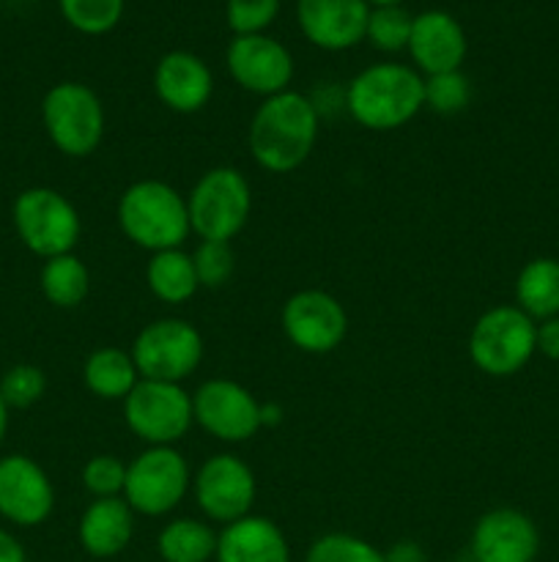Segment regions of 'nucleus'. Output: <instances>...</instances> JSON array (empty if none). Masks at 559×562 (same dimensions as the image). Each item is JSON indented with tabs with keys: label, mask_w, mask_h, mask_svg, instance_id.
I'll use <instances>...</instances> for the list:
<instances>
[{
	"label": "nucleus",
	"mask_w": 559,
	"mask_h": 562,
	"mask_svg": "<svg viewBox=\"0 0 559 562\" xmlns=\"http://www.w3.org/2000/svg\"><path fill=\"white\" fill-rule=\"evenodd\" d=\"M321 132V113L312 97L283 91L258 104L247 130V146L258 168L269 173H294L310 159Z\"/></svg>",
	"instance_id": "obj_1"
},
{
	"label": "nucleus",
	"mask_w": 559,
	"mask_h": 562,
	"mask_svg": "<svg viewBox=\"0 0 559 562\" xmlns=\"http://www.w3.org/2000/svg\"><path fill=\"white\" fill-rule=\"evenodd\" d=\"M343 108L370 132L400 130L425 110V77L395 60L365 66L345 86Z\"/></svg>",
	"instance_id": "obj_2"
},
{
	"label": "nucleus",
	"mask_w": 559,
	"mask_h": 562,
	"mask_svg": "<svg viewBox=\"0 0 559 562\" xmlns=\"http://www.w3.org/2000/svg\"><path fill=\"white\" fill-rule=\"evenodd\" d=\"M115 220L121 234L148 252L184 247L192 234L186 195L162 179H140L126 187L115 206Z\"/></svg>",
	"instance_id": "obj_3"
},
{
	"label": "nucleus",
	"mask_w": 559,
	"mask_h": 562,
	"mask_svg": "<svg viewBox=\"0 0 559 562\" xmlns=\"http://www.w3.org/2000/svg\"><path fill=\"white\" fill-rule=\"evenodd\" d=\"M192 234L201 241H233L252 214V187L230 165L208 168L186 192Z\"/></svg>",
	"instance_id": "obj_4"
},
{
	"label": "nucleus",
	"mask_w": 559,
	"mask_h": 562,
	"mask_svg": "<svg viewBox=\"0 0 559 562\" xmlns=\"http://www.w3.org/2000/svg\"><path fill=\"white\" fill-rule=\"evenodd\" d=\"M42 124L49 143L71 159H85L104 140V104L85 82L64 80L42 99Z\"/></svg>",
	"instance_id": "obj_5"
},
{
	"label": "nucleus",
	"mask_w": 559,
	"mask_h": 562,
	"mask_svg": "<svg viewBox=\"0 0 559 562\" xmlns=\"http://www.w3.org/2000/svg\"><path fill=\"white\" fill-rule=\"evenodd\" d=\"M537 322L521 307L497 305L482 313L469 333V360L477 371L493 379L515 376L529 366L535 349Z\"/></svg>",
	"instance_id": "obj_6"
},
{
	"label": "nucleus",
	"mask_w": 559,
	"mask_h": 562,
	"mask_svg": "<svg viewBox=\"0 0 559 562\" xmlns=\"http://www.w3.org/2000/svg\"><path fill=\"white\" fill-rule=\"evenodd\" d=\"M16 236L38 258L75 252L82 236V217L75 203L53 187H27L11 206Z\"/></svg>",
	"instance_id": "obj_7"
},
{
	"label": "nucleus",
	"mask_w": 559,
	"mask_h": 562,
	"mask_svg": "<svg viewBox=\"0 0 559 562\" xmlns=\"http://www.w3.org/2000/svg\"><path fill=\"white\" fill-rule=\"evenodd\" d=\"M192 488V472L184 456L170 448H146L126 464L124 499L137 516L159 519L184 503Z\"/></svg>",
	"instance_id": "obj_8"
},
{
	"label": "nucleus",
	"mask_w": 559,
	"mask_h": 562,
	"mask_svg": "<svg viewBox=\"0 0 559 562\" xmlns=\"http://www.w3.org/2000/svg\"><path fill=\"white\" fill-rule=\"evenodd\" d=\"M124 420L148 448H170L181 442L195 423L192 395L184 384L140 379L124 398Z\"/></svg>",
	"instance_id": "obj_9"
},
{
	"label": "nucleus",
	"mask_w": 559,
	"mask_h": 562,
	"mask_svg": "<svg viewBox=\"0 0 559 562\" xmlns=\"http://www.w3.org/2000/svg\"><path fill=\"white\" fill-rule=\"evenodd\" d=\"M132 360L140 379L181 384L201 366L203 335L186 318H157L137 333L132 344Z\"/></svg>",
	"instance_id": "obj_10"
},
{
	"label": "nucleus",
	"mask_w": 559,
	"mask_h": 562,
	"mask_svg": "<svg viewBox=\"0 0 559 562\" xmlns=\"http://www.w3.org/2000/svg\"><path fill=\"white\" fill-rule=\"evenodd\" d=\"M197 508L214 525H233L252 514L258 497L255 472L233 453L208 456L192 477Z\"/></svg>",
	"instance_id": "obj_11"
},
{
	"label": "nucleus",
	"mask_w": 559,
	"mask_h": 562,
	"mask_svg": "<svg viewBox=\"0 0 559 562\" xmlns=\"http://www.w3.org/2000/svg\"><path fill=\"white\" fill-rule=\"evenodd\" d=\"M280 324L294 349L305 355H332L349 335L343 302L321 289H301L285 300Z\"/></svg>",
	"instance_id": "obj_12"
},
{
	"label": "nucleus",
	"mask_w": 559,
	"mask_h": 562,
	"mask_svg": "<svg viewBox=\"0 0 559 562\" xmlns=\"http://www.w3.org/2000/svg\"><path fill=\"white\" fill-rule=\"evenodd\" d=\"M195 423L228 445L250 442L261 431V401L233 379H208L192 393Z\"/></svg>",
	"instance_id": "obj_13"
},
{
	"label": "nucleus",
	"mask_w": 559,
	"mask_h": 562,
	"mask_svg": "<svg viewBox=\"0 0 559 562\" xmlns=\"http://www.w3.org/2000/svg\"><path fill=\"white\" fill-rule=\"evenodd\" d=\"M225 66H228L230 80L241 91L261 99L290 91V80H294V55L269 33L230 38L225 49Z\"/></svg>",
	"instance_id": "obj_14"
},
{
	"label": "nucleus",
	"mask_w": 559,
	"mask_h": 562,
	"mask_svg": "<svg viewBox=\"0 0 559 562\" xmlns=\"http://www.w3.org/2000/svg\"><path fill=\"white\" fill-rule=\"evenodd\" d=\"M55 488L33 459L11 453L0 459V516L14 527H38L53 516Z\"/></svg>",
	"instance_id": "obj_15"
},
{
	"label": "nucleus",
	"mask_w": 559,
	"mask_h": 562,
	"mask_svg": "<svg viewBox=\"0 0 559 562\" xmlns=\"http://www.w3.org/2000/svg\"><path fill=\"white\" fill-rule=\"evenodd\" d=\"M540 554V530L518 508H491L475 521L469 560L475 562H535Z\"/></svg>",
	"instance_id": "obj_16"
},
{
	"label": "nucleus",
	"mask_w": 559,
	"mask_h": 562,
	"mask_svg": "<svg viewBox=\"0 0 559 562\" xmlns=\"http://www.w3.org/2000/svg\"><path fill=\"white\" fill-rule=\"evenodd\" d=\"M370 5L365 0H296V22L307 42L327 53H343L365 42Z\"/></svg>",
	"instance_id": "obj_17"
},
{
	"label": "nucleus",
	"mask_w": 559,
	"mask_h": 562,
	"mask_svg": "<svg viewBox=\"0 0 559 562\" xmlns=\"http://www.w3.org/2000/svg\"><path fill=\"white\" fill-rule=\"evenodd\" d=\"M466 31L449 11L427 9L414 14L406 53L422 77L458 71L466 60Z\"/></svg>",
	"instance_id": "obj_18"
},
{
	"label": "nucleus",
	"mask_w": 559,
	"mask_h": 562,
	"mask_svg": "<svg viewBox=\"0 0 559 562\" xmlns=\"http://www.w3.org/2000/svg\"><path fill=\"white\" fill-rule=\"evenodd\" d=\"M153 91L173 113H201L214 97V75L201 55L190 49H170L153 69Z\"/></svg>",
	"instance_id": "obj_19"
},
{
	"label": "nucleus",
	"mask_w": 559,
	"mask_h": 562,
	"mask_svg": "<svg viewBox=\"0 0 559 562\" xmlns=\"http://www.w3.org/2000/svg\"><path fill=\"white\" fill-rule=\"evenodd\" d=\"M214 562H294V558L277 521L250 514L217 532Z\"/></svg>",
	"instance_id": "obj_20"
},
{
	"label": "nucleus",
	"mask_w": 559,
	"mask_h": 562,
	"mask_svg": "<svg viewBox=\"0 0 559 562\" xmlns=\"http://www.w3.org/2000/svg\"><path fill=\"white\" fill-rule=\"evenodd\" d=\"M135 510L124 497L93 499L80 516L77 541L93 560H113L126 552L135 538Z\"/></svg>",
	"instance_id": "obj_21"
},
{
	"label": "nucleus",
	"mask_w": 559,
	"mask_h": 562,
	"mask_svg": "<svg viewBox=\"0 0 559 562\" xmlns=\"http://www.w3.org/2000/svg\"><path fill=\"white\" fill-rule=\"evenodd\" d=\"M515 307L532 322L559 316V258H532L515 278Z\"/></svg>",
	"instance_id": "obj_22"
},
{
	"label": "nucleus",
	"mask_w": 559,
	"mask_h": 562,
	"mask_svg": "<svg viewBox=\"0 0 559 562\" xmlns=\"http://www.w3.org/2000/svg\"><path fill=\"white\" fill-rule=\"evenodd\" d=\"M146 283L151 294L159 302H168V305H184L201 291L195 261H192V252H186L184 247L151 252L146 267Z\"/></svg>",
	"instance_id": "obj_23"
},
{
	"label": "nucleus",
	"mask_w": 559,
	"mask_h": 562,
	"mask_svg": "<svg viewBox=\"0 0 559 562\" xmlns=\"http://www.w3.org/2000/svg\"><path fill=\"white\" fill-rule=\"evenodd\" d=\"M82 382L96 398L102 401H124L140 382L132 351L118 349V346H102L91 351L82 366Z\"/></svg>",
	"instance_id": "obj_24"
},
{
	"label": "nucleus",
	"mask_w": 559,
	"mask_h": 562,
	"mask_svg": "<svg viewBox=\"0 0 559 562\" xmlns=\"http://www.w3.org/2000/svg\"><path fill=\"white\" fill-rule=\"evenodd\" d=\"M157 552L162 562H212L217 554V532L208 521L179 516L159 530Z\"/></svg>",
	"instance_id": "obj_25"
},
{
	"label": "nucleus",
	"mask_w": 559,
	"mask_h": 562,
	"mask_svg": "<svg viewBox=\"0 0 559 562\" xmlns=\"http://www.w3.org/2000/svg\"><path fill=\"white\" fill-rule=\"evenodd\" d=\"M38 285H42V294L49 305L71 311V307L85 302L88 291H91V272H88L82 258H77L75 252H66V256L44 261Z\"/></svg>",
	"instance_id": "obj_26"
},
{
	"label": "nucleus",
	"mask_w": 559,
	"mask_h": 562,
	"mask_svg": "<svg viewBox=\"0 0 559 562\" xmlns=\"http://www.w3.org/2000/svg\"><path fill=\"white\" fill-rule=\"evenodd\" d=\"M64 20L85 36H104L124 20L126 0H58Z\"/></svg>",
	"instance_id": "obj_27"
},
{
	"label": "nucleus",
	"mask_w": 559,
	"mask_h": 562,
	"mask_svg": "<svg viewBox=\"0 0 559 562\" xmlns=\"http://www.w3.org/2000/svg\"><path fill=\"white\" fill-rule=\"evenodd\" d=\"M411 25H414V14L406 11L403 5L370 9L365 42H370L378 53H403L409 47Z\"/></svg>",
	"instance_id": "obj_28"
},
{
	"label": "nucleus",
	"mask_w": 559,
	"mask_h": 562,
	"mask_svg": "<svg viewBox=\"0 0 559 562\" xmlns=\"http://www.w3.org/2000/svg\"><path fill=\"white\" fill-rule=\"evenodd\" d=\"M305 562H387V558L365 538L351 532H327L310 543Z\"/></svg>",
	"instance_id": "obj_29"
},
{
	"label": "nucleus",
	"mask_w": 559,
	"mask_h": 562,
	"mask_svg": "<svg viewBox=\"0 0 559 562\" xmlns=\"http://www.w3.org/2000/svg\"><path fill=\"white\" fill-rule=\"evenodd\" d=\"M475 88L464 71H444L425 77V108L438 115H458L471 104Z\"/></svg>",
	"instance_id": "obj_30"
},
{
	"label": "nucleus",
	"mask_w": 559,
	"mask_h": 562,
	"mask_svg": "<svg viewBox=\"0 0 559 562\" xmlns=\"http://www.w3.org/2000/svg\"><path fill=\"white\" fill-rule=\"evenodd\" d=\"M47 390V376L38 366L31 362H20L11 366L0 379V398L5 401L9 409H27V406L38 404Z\"/></svg>",
	"instance_id": "obj_31"
},
{
	"label": "nucleus",
	"mask_w": 559,
	"mask_h": 562,
	"mask_svg": "<svg viewBox=\"0 0 559 562\" xmlns=\"http://www.w3.org/2000/svg\"><path fill=\"white\" fill-rule=\"evenodd\" d=\"M82 486L93 499L124 497L126 464L113 453L91 456L82 467Z\"/></svg>",
	"instance_id": "obj_32"
},
{
	"label": "nucleus",
	"mask_w": 559,
	"mask_h": 562,
	"mask_svg": "<svg viewBox=\"0 0 559 562\" xmlns=\"http://www.w3.org/2000/svg\"><path fill=\"white\" fill-rule=\"evenodd\" d=\"M201 289H223L236 272V252L230 241H201L192 252Z\"/></svg>",
	"instance_id": "obj_33"
},
{
	"label": "nucleus",
	"mask_w": 559,
	"mask_h": 562,
	"mask_svg": "<svg viewBox=\"0 0 559 562\" xmlns=\"http://www.w3.org/2000/svg\"><path fill=\"white\" fill-rule=\"evenodd\" d=\"M280 14V0H228L225 3V22L233 36H252L266 33Z\"/></svg>",
	"instance_id": "obj_34"
},
{
	"label": "nucleus",
	"mask_w": 559,
	"mask_h": 562,
	"mask_svg": "<svg viewBox=\"0 0 559 562\" xmlns=\"http://www.w3.org/2000/svg\"><path fill=\"white\" fill-rule=\"evenodd\" d=\"M535 349L537 355H543L546 360L559 362V316L546 318V322H537Z\"/></svg>",
	"instance_id": "obj_35"
},
{
	"label": "nucleus",
	"mask_w": 559,
	"mask_h": 562,
	"mask_svg": "<svg viewBox=\"0 0 559 562\" xmlns=\"http://www.w3.org/2000/svg\"><path fill=\"white\" fill-rule=\"evenodd\" d=\"M387 562H427L425 549L414 541H398L384 552Z\"/></svg>",
	"instance_id": "obj_36"
},
{
	"label": "nucleus",
	"mask_w": 559,
	"mask_h": 562,
	"mask_svg": "<svg viewBox=\"0 0 559 562\" xmlns=\"http://www.w3.org/2000/svg\"><path fill=\"white\" fill-rule=\"evenodd\" d=\"M0 562H27L25 547L3 527H0Z\"/></svg>",
	"instance_id": "obj_37"
},
{
	"label": "nucleus",
	"mask_w": 559,
	"mask_h": 562,
	"mask_svg": "<svg viewBox=\"0 0 559 562\" xmlns=\"http://www.w3.org/2000/svg\"><path fill=\"white\" fill-rule=\"evenodd\" d=\"M283 420V409L277 404H261V426H277Z\"/></svg>",
	"instance_id": "obj_38"
},
{
	"label": "nucleus",
	"mask_w": 559,
	"mask_h": 562,
	"mask_svg": "<svg viewBox=\"0 0 559 562\" xmlns=\"http://www.w3.org/2000/svg\"><path fill=\"white\" fill-rule=\"evenodd\" d=\"M5 431H9V406H5V401L0 398V445H3Z\"/></svg>",
	"instance_id": "obj_39"
},
{
	"label": "nucleus",
	"mask_w": 559,
	"mask_h": 562,
	"mask_svg": "<svg viewBox=\"0 0 559 562\" xmlns=\"http://www.w3.org/2000/svg\"><path fill=\"white\" fill-rule=\"evenodd\" d=\"M370 9H381V5H403V0H365Z\"/></svg>",
	"instance_id": "obj_40"
},
{
	"label": "nucleus",
	"mask_w": 559,
	"mask_h": 562,
	"mask_svg": "<svg viewBox=\"0 0 559 562\" xmlns=\"http://www.w3.org/2000/svg\"><path fill=\"white\" fill-rule=\"evenodd\" d=\"M449 562H475V560H469V558H466V560H449Z\"/></svg>",
	"instance_id": "obj_41"
}]
</instances>
